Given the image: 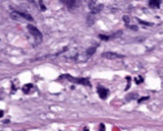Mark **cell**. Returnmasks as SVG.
I'll use <instances>...</instances> for the list:
<instances>
[{"label": "cell", "mask_w": 163, "mask_h": 131, "mask_svg": "<svg viewBox=\"0 0 163 131\" xmlns=\"http://www.w3.org/2000/svg\"><path fill=\"white\" fill-rule=\"evenodd\" d=\"M149 99V97H142L141 99L139 100V102H143V101H145V100H148Z\"/></svg>", "instance_id": "obj_18"}, {"label": "cell", "mask_w": 163, "mask_h": 131, "mask_svg": "<svg viewBox=\"0 0 163 131\" xmlns=\"http://www.w3.org/2000/svg\"><path fill=\"white\" fill-rule=\"evenodd\" d=\"M39 5H40L41 10H43V11H45V10H46V7L44 6V3H43V1H41V0H39Z\"/></svg>", "instance_id": "obj_14"}, {"label": "cell", "mask_w": 163, "mask_h": 131, "mask_svg": "<svg viewBox=\"0 0 163 131\" xmlns=\"http://www.w3.org/2000/svg\"><path fill=\"white\" fill-rule=\"evenodd\" d=\"M139 22L141 24H144V26H151L152 23H150V22H145V21H142V20H139Z\"/></svg>", "instance_id": "obj_15"}, {"label": "cell", "mask_w": 163, "mask_h": 131, "mask_svg": "<svg viewBox=\"0 0 163 131\" xmlns=\"http://www.w3.org/2000/svg\"><path fill=\"white\" fill-rule=\"evenodd\" d=\"M97 93H98V96H99L101 99L105 100L107 98V96H108V93H110V91H108V89L104 88V87H98L97 88Z\"/></svg>", "instance_id": "obj_4"}, {"label": "cell", "mask_w": 163, "mask_h": 131, "mask_svg": "<svg viewBox=\"0 0 163 131\" xmlns=\"http://www.w3.org/2000/svg\"><path fill=\"white\" fill-rule=\"evenodd\" d=\"M161 5V0H150L149 6L151 8H159Z\"/></svg>", "instance_id": "obj_6"}, {"label": "cell", "mask_w": 163, "mask_h": 131, "mask_svg": "<svg viewBox=\"0 0 163 131\" xmlns=\"http://www.w3.org/2000/svg\"><path fill=\"white\" fill-rule=\"evenodd\" d=\"M28 1H29V2H31V3H34V5H35V2H34V0H28Z\"/></svg>", "instance_id": "obj_20"}, {"label": "cell", "mask_w": 163, "mask_h": 131, "mask_svg": "<svg viewBox=\"0 0 163 131\" xmlns=\"http://www.w3.org/2000/svg\"><path fill=\"white\" fill-rule=\"evenodd\" d=\"M97 5V3H96V0H89V3H88V6H89V9L92 10L93 9V8Z\"/></svg>", "instance_id": "obj_11"}, {"label": "cell", "mask_w": 163, "mask_h": 131, "mask_svg": "<svg viewBox=\"0 0 163 131\" xmlns=\"http://www.w3.org/2000/svg\"><path fill=\"white\" fill-rule=\"evenodd\" d=\"M77 0H66V5H67L68 8H74L76 6Z\"/></svg>", "instance_id": "obj_9"}, {"label": "cell", "mask_w": 163, "mask_h": 131, "mask_svg": "<svg viewBox=\"0 0 163 131\" xmlns=\"http://www.w3.org/2000/svg\"><path fill=\"white\" fill-rule=\"evenodd\" d=\"M2 114H3V112L1 111V110H0V117H2Z\"/></svg>", "instance_id": "obj_21"}, {"label": "cell", "mask_w": 163, "mask_h": 131, "mask_svg": "<svg viewBox=\"0 0 163 131\" xmlns=\"http://www.w3.org/2000/svg\"><path fill=\"white\" fill-rule=\"evenodd\" d=\"M17 14L20 16V18H24V19H26V20H29V21H34V18H32L29 14H26V12H20V11H17Z\"/></svg>", "instance_id": "obj_5"}, {"label": "cell", "mask_w": 163, "mask_h": 131, "mask_svg": "<svg viewBox=\"0 0 163 131\" xmlns=\"http://www.w3.org/2000/svg\"><path fill=\"white\" fill-rule=\"evenodd\" d=\"M103 8H104V6L101 5V3H99V5H96V6L93 8V9H92V12H93V14H97V12L102 11Z\"/></svg>", "instance_id": "obj_8"}, {"label": "cell", "mask_w": 163, "mask_h": 131, "mask_svg": "<svg viewBox=\"0 0 163 131\" xmlns=\"http://www.w3.org/2000/svg\"><path fill=\"white\" fill-rule=\"evenodd\" d=\"M99 129H101V130H105V126H104L103 123H101V126H99Z\"/></svg>", "instance_id": "obj_19"}, {"label": "cell", "mask_w": 163, "mask_h": 131, "mask_svg": "<svg viewBox=\"0 0 163 131\" xmlns=\"http://www.w3.org/2000/svg\"><path fill=\"white\" fill-rule=\"evenodd\" d=\"M123 21L126 23V24L130 22V17H128V16H124V17H123Z\"/></svg>", "instance_id": "obj_13"}, {"label": "cell", "mask_w": 163, "mask_h": 131, "mask_svg": "<svg viewBox=\"0 0 163 131\" xmlns=\"http://www.w3.org/2000/svg\"><path fill=\"white\" fill-rule=\"evenodd\" d=\"M27 29L31 34V36H34V38L37 40V41H41V39H43V35H41V32L39 31L38 28L32 26V24H28Z\"/></svg>", "instance_id": "obj_2"}, {"label": "cell", "mask_w": 163, "mask_h": 131, "mask_svg": "<svg viewBox=\"0 0 163 131\" xmlns=\"http://www.w3.org/2000/svg\"><path fill=\"white\" fill-rule=\"evenodd\" d=\"M96 48H97V46H94V47H91V48L87 49V50H86L87 56H92V55H94V54H95V51H96Z\"/></svg>", "instance_id": "obj_10"}, {"label": "cell", "mask_w": 163, "mask_h": 131, "mask_svg": "<svg viewBox=\"0 0 163 131\" xmlns=\"http://www.w3.org/2000/svg\"><path fill=\"white\" fill-rule=\"evenodd\" d=\"M142 81H143V80H142V77H139V78H136V79H135V82L136 83H141Z\"/></svg>", "instance_id": "obj_17"}, {"label": "cell", "mask_w": 163, "mask_h": 131, "mask_svg": "<svg viewBox=\"0 0 163 131\" xmlns=\"http://www.w3.org/2000/svg\"><path fill=\"white\" fill-rule=\"evenodd\" d=\"M130 86H131V78L127 77V86H126V90H128Z\"/></svg>", "instance_id": "obj_16"}, {"label": "cell", "mask_w": 163, "mask_h": 131, "mask_svg": "<svg viewBox=\"0 0 163 131\" xmlns=\"http://www.w3.org/2000/svg\"><path fill=\"white\" fill-rule=\"evenodd\" d=\"M34 88V86H32L31 83H27V84H25L24 87H23V91H24V93H30V91H31V89Z\"/></svg>", "instance_id": "obj_7"}, {"label": "cell", "mask_w": 163, "mask_h": 131, "mask_svg": "<svg viewBox=\"0 0 163 131\" xmlns=\"http://www.w3.org/2000/svg\"><path fill=\"white\" fill-rule=\"evenodd\" d=\"M64 78H66L68 81L70 82H74V83H78V84H84V86H87V87H91V82L87 78H75L70 75H65L63 76Z\"/></svg>", "instance_id": "obj_1"}, {"label": "cell", "mask_w": 163, "mask_h": 131, "mask_svg": "<svg viewBox=\"0 0 163 131\" xmlns=\"http://www.w3.org/2000/svg\"><path fill=\"white\" fill-rule=\"evenodd\" d=\"M102 57L105 59H121V58H124V56L120 55V54H115V52H104L102 54Z\"/></svg>", "instance_id": "obj_3"}, {"label": "cell", "mask_w": 163, "mask_h": 131, "mask_svg": "<svg viewBox=\"0 0 163 131\" xmlns=\"http://www.w3.org/2000/svg\"><path fill=\"white\" fill-rule=\"evenodd\" d=\"M99 38H101L102 40H105V41H107V40H110L111 37H107L105 35H99Z\"/></svg>", "instance_id": "obj_12"}]
</instances>
